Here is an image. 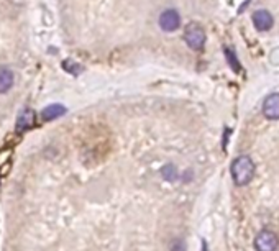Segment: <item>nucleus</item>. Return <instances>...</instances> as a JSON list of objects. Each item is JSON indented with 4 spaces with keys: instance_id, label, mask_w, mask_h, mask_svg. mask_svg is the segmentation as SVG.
Masks as SVG:
<instances>
[{
    "instance_id": "obj_11",
    "label": "nucleus",
    "mask_w": 279,
    "mask_h": 251,
    "mask_svg": "<svg viewBox=\"0 0 279 251\" xmlns=\"http://www.w3.org/2000/svg\"><path fill=\"white\" fill-rule=\"evenodd\" d=\"M161 174L166 181H177V177H179V173H177V168L174 166V164H166V166L161 169Z\"/></svg>"
},
{
    "instance_id": "obj_12",
    "label": "nucleus",
    "mask_w": 279,
    "mask_h": 251,
    "mask_svg": "<svg viewBox=\"0 0 279 251\" xmlns=\"http://www.w3.org/2000/svg\"><path fill=\"white\" fill-rule=\"evenodd\" d=\"M171 251H184V243L182 240H174L171 243Z\"/></svg>"
},
{
    "instance_id": "obj_8",
    "label": "nucleus",
    "mask_w": 279,
    "mask_h": 251,
    "mask_svg": "<svg viewBox=\"0 0 279 251\" xmlns=\"http://www.w3.org/2000/svg\"><path fill=\"white\" fill-rule=\"evenodd\" d=\"M35 123V112L31 109H25L20 112V115L17 118V128L18 130H28Z\"/></svg>"
},
{
    "instance_id": "obj_10",
    "label": "nucleus",
    "mask_w": 279,
    "mask_h": 251,
    "mask_svg": "<svg viewBox=\"0 0 279 251\" xmlns=\"http://www.w3.org/2000/svg\"><path fill=\"white\" fill-rule=\"evenodd\" d=\"M223 55H225V58H227L230 68L234 69L235 72H240V61H238L235 51L231 49V48H223Z\"/></svg>"
},
{
    "instance_id": "obj_3",
    "label": "nucleus",
    "mask_w": 279,
    "mask_h": 251,
    "mask_svg": "<svg viewBox=\"0 0 279 251\" xmlns=\"http://www.w3.org/2000/svg\"><path fill=\"white\" fill-rule=\"evenodd\" d=\"M277 236L271 230H263L255 238V249L256 251H276L277 249Z\"/></svg>"
},
{
    "instance_id": "obj_9",
    "label": "nucleus",
    "mask_w": 279,
    "mask_h": 251,
    "mask_svg": "<svg viewBox=\"0 0 279 251\" xmlns=\"http://www.w3.org/2000/svg\"><path fill=\"white\" fill-rule=\"evenodd\" d=\"M66 114V107L61 104H51L48 105L46 109H43L41 112V117L44 120H55V118H59Z\"/></svg>"
},
{
    "instance_id": "obj_1",
    "label": "nucleus",
    "mask_w": 279,
    "mask_h": 251,
    "mask_svg": "<svg viewBox=\"0 0 279 251\" xmlns=\"http://www.w3.org/2000/svg\"><path fill=\"white\" fill-rule=\"evenodd\" d=\"M230 173L237 186H247L255 176V163L247 155L238 156L234 160V163H231Z\"/></svg>"
},
{
    "instance_id": "obj_4",
    "label": "nucleus",
    "mask_w": 279,
    "mask_h": 251,
    "mask_svg": "<svg viewBox=\"0 0 279 251\" xmlns=\"http://www.w3.org/2000/svg\"><path fill=\"white\" fill-rule=\"evenodd\" d=\"M179 26H181V17H179L177 10L168 9L159 15V28L163 31L172 33V31H176Z\"/></svg>"
},
{
    "instance_id": "obj_5",
    "label": "nucleus",
    "mask_w": 279,
    "mask_h": 251,
    "mask_svg": "<svg viewBox=\"0 0 279 251\" xmlns=\"http://www.w3.org/2000/svg\"><path fill=\"white\" fill-rule=\"evenodd\" d=\"M263 115L268 120H277L279 118V92L269 94L263 102Z\"/></svg>"
},
{
    "instance_id": "obj_2",
    "label": "nucleus",
    "mask_w": 279,
    "mask_h": 251,
    "mask_svg": "<svg viewBox=\"0 0 279 251\" xmlns=\"http://www.w3.org/2000/svg\"><path fill=\"white\" fill-rule=\"evenodd\" d=\"M184 41L194 51H201L205 44V31L201 25L189 23L184 30Z\"/></svg>"
},
{
    "instance_id": "obj_6",
    "label": "nucleus",
    "mask_w": 279,
    "mask_h": 251,
    "mask_svg": "<svg viewBox=\"0 0 279 251\" xmlns=\"http://www.w3.org/2000/svg\"><path fill=\"white\" fill-rule=\"evenodd\" d=\"M253 25L258 31H268L273 28L274 18L268 10H256L253 13Z\"/></svg>"
},
{
    "instance_id": "obj_7",
    "label": "nucleus",
    "mask_w": 279,
    "mask_h": 251,
    "mask_svg": "<svg viewBox=\"0 0 279 251\" xmlns=\"http://www.w3.org/2000/svg\"><path fill=\"white\" fill-rule=\"evenodd\" d=\"M13 87V72L7 66H0V94H5Z\"/></svg>"
}]
</instances>
